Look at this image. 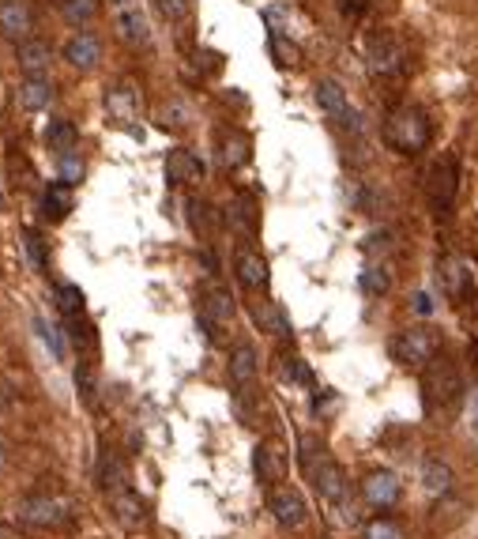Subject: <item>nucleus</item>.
<instances>
[{
  "label": "nucleus",
  "instance_id": "obj_5",
  "mask_svg": "<svg viewBox=\"0 0 478 539\" xmlns=\"http://www.w3.org/2000/svg\"><path fill=\"white\" fill-rule=\"evenodd\" d=\"M433 355H440V332H437L433 325L403 329V332L392 339V358H396L399 366H407V370L426 366Z\"/></svg>",
  "mask_w": 478,
  "mask_h": 539
},
{
  "label": "nucleus",
  "instance_id": "obj_35",
  "mask_svg": "<svg viewBox=\"0 0 478 539\" xmlns=\"http://www.w3.org/2000/svg\"><path fill=\"white\" fill-rule=\"evenodd\" d=\"M256 321H260L271 336H290V321H286V313L275 302H268L264 310H256Z\"/></svg>",
  "mask_w": 478,
  "mask_h": 539
},
{
  "label": "nucleus",
  "instance_id": "obj_3",
  "mask_svg": "<svg viewBox=\"0 0 478 539\" xmlns=\"http://www.w3.org/2000/svg\"><path fill=\"white\" fill-rule=\"evenodd\" d=\"M422 192H426V204L433 211V219L445 223L456 211V196H459V155L456 151H440L433 158L430 170H426V185H422Z\"/></svg>",
  "mask_w": 478,
  "mask_h": 539
},
{
  "label": "nucleus",
  "instance_id": "obj_47",
  "mask_svg": "<svg viewBox=\"0 0 478 539\" xmlns=\"http://www.w3.org/2000/svg\"><path fill=\"white\" fill-rule=\"evenodd\" d=\"M0 208H4V192H0Z\"/></svg>",
  "mask_w": 478,
  "mask_h": 539
},
{
  "label": "nucleus",
  "instance_id": "obj_41",
  "mask_svg": "<svg viewBox=\"0 0 478 539\" xmlns=\"http://www.w3.org/2000/svg\"><path fill=\"white\" fill-rule=\"evenodd\" d=\"M283 377L302 381V385H312V373H309V366L302 363V358H283Z\"/></svg>",
  "mask_w": 478,
  "mask_h": 539
},
{
  "label": "nucleus",
  "instance_id": "obj_38",
  "mask_svg": "<svg viewBox=\"0 0 478 539\" xmlns=\"http://www.w3.org/2000/svg\"><path fill=\"white\" fill-rule=\"evenodd\" d=\"M158 124H162V129H185V124H189V110H185V102H170V106H162V110H158Z\"/></svg>",
  "mask_w": 478,
  "mask_h": 539
},
{
  "label": "nucleus",
  "instance_id": "obj_11",
  "mask_svg": "<svg viewBox=\"0 0 478 539\" xmlns=\"http://www.w3.org/2000/svg\"><path fill=\"white\" fill-rule=\"evenodd\" d=\"M268 509L275 517V525H283V528H302L305 520H309V506H305V498L294 491V487H275L268 494Z\"/></svg>",
  "mask_w": 478,
  "mask_h": 539
},
{
  "label": "nucleus",
  "instance_id": "obj_34",
  "mask_svg": "<svg viewBox=\"0 0 478 539\" xmlns=\"http://www.w3.org/2000/svg\"><path fill=\"white\" fill-rule=\"evenodd\" d=\"M271 53H275V61H279L283 68H294V64L302 61V49L294 46L283 30H271Z\"/></svg>",
  "mask_w": 478,
  "mask_h": 539
},
{
  "label": "nucleus",
  "instance_id": "obj_10",
  "mask_svg": "<svg viewBox=\"0 0 478 539\" xmlns=\"http://www.w3.org/2000/svg\"><path fill=\"white\" fill-rule=\"evenodd\" d=\"M309 479H312V487L320 491L324 501H332V506H339V501H346V494H351V487H346V475L343 468L332 460V457H320L312 468H305Z\"/></svg>",
  "mask_w": 478,
  "mask_h": 539
},
{
  "label": "nucleus",
  "instance_id": "obj_14",
  "mask_svg": "<svg viewBox=\"0 0 478 539\" xmlns=\"http://www.w3.org/2000/svg\"><path fill=\"white\" fill-rule=\"evenodd\" d=\"M114 23H117V34H121V42L128 46H151V23H147V15L140 8V0L136 4H124V8H114Z\"/></svg>",
  "mask_w": 478,
  "mask_h": 539
},
{
  "label": "nucleus",
  "instance_id": "obj_37",
  "mask_svg": "<svg viewBox=\"0 0 478 539\" xmlns=\"http://www.w3.org/2000/svg\"><path fill=\"white\" fill-rule=\"evenodd\" d=\"M362 539H407V535H403V528L396 525V520L377 517V520H370V525L362 528Z\"/></svg>",
  "mask_w": 478,
  "mask_h": 539
},
{
  "label": "nucleus",
  "instance_id": "obj_46",
  "mask_svg": "<svg viewBox=\"0 0 478 539\" xmlns=\"http://www.w3.org/2000/svg\"><path fill=\"white\" fill-rule=\"evenodd\" d=\"M0 539H8V528H4V525H0Z\"/></svg>",
  "mask_w": 478,
  "mask_h": 539
},
{
  "label": "nucleus",
  "instance_id": "obj_24",
  "mask_svg": "<svg viewBox=\"0 0 478 539\" xmlns=\"http://www.w3.org/2000/svg\"><path fill=\"white\" fill-rule=\"evenodd\" d=\"M230 215V227L237 230V235H245V238H256V230H260V208H256L252 196H237V201L226 208Z\"/></svg>",
  "mask_w": 478,
  "mask_h": 539
},
{
  "label": "nucleus",
  "instance_id": "obj_39",
  "mask_svg": "<svg viewBox=\"0 0 478 539\" xmlns=\"http://www.w3.org/2000/svg\"><path fill=\"white\" fill-rule=\"evenodd\" d=\"M23 238H27V253L34 261V268H49V253H46V242L38 230H23Z\"/></svg>",
  "mask_w": 478,
  "mask_h": 539
},
{
  "label": "nucleus",
  "instance_id": "obj_6",
  "mask_svg": "<svg viewBox=\"0 0 478 539\" xmlns=\"http://www.w3.org/2000/svg\"><path fill=\"white\" fill-rule=\"evenodd\" d=\"M437 283L456 305H474L478 302V287H474V272L467 257L459 253H440L437 261Z\"/></svg>",
  "mask_w": 478,
  "mask_h": 539
},
{
  "label": "nucleus",
  "instance_id": "obj_30",
  "mask_svg": "<svg viewBox=\"0 0 478 539\" xmlns=\"http://www.w3.org/2000/svg\"><path fill=\"white\" fill-rule=\"evenodd\" d=\"M46 143H49V148L53 151H72V148H76V143H80V133H76V124H72V121H64V117H57V121H49L46 124Z\"/></svg>",
  "mask_w": 478,
  "mask_h": 539
},
{
  "label": "nucleus",
  "instance_id": "obj_28",
  "mask_svg": "<svg viewBox=\"0 0 478 539\" xmlns=\"http://www.w3.org/2000/svg\"><path fill=\"white\" fill-rule=\"evenodd\" d=\"M98 487L102 491H128V468L121 464V457L117 453H106L102 460H98Z\"/></svg>",
  "mask_w": 478,
  "mask_h": 539
},
{
  "label": "nucleus",
  "instance_id": "obj_19",
  "mask_svg": "<svg viewBox=\"0 0 478 539\" xmlns=\"http://www.w3.org/2000/svg\"><path fill=\"white\" fill-rule=\"evenodd\" d=\"M98 57H102V46H98V38L90 30H80V34H72V38L64 42V61L72 64V68H80V72H90L98 64Z\"/></svg>",
  "mask_w": 478,
  "mask_h": 539
},
{
  "label": "nucleus",
  "instance_id": "obj_18",
  "mask_svg": "<svg viewBox=\"0 0 478 539\" xmlns=\"http://www.w3.org/2000/svg\"><path fill=\"white\" fill-rule=\"evenodd\" d=\"M106 114H109V121H117V124L136 121V114H140V91H136L132 83L106 87Z\"/></svg>",
  "mask_w": 478,
  "mask_h": 539
},
{
  "label": "nucleus",
  "instance_id": "obj_33",
  "mask_svg": "<svg viewBox=\"0 0 478 539\" xmlns=\"http://www.w3.org/2000/svg\"><path fill=\"white\" fill-rule=\"evenodd\" d=\"M57 182H64V185H72V189L83 182V158H80L76 148L57 155Z\"/></svg>",
  "mask_w": 478,
  "mask_h": 539
},
{
  "label": "nucleus",
  "instance_id": "obj_1",
  "mask_svg": "<svg viewBox=\"0 0 478 539\" xmlns=\"http://www.w3.org/2000/svg\"><path fill=\"white\" fill-rule=\"evenodd\" d=\"M384 143L396 151V155H422L433 143V117L426 106H418V102H403L396 106V110L384 117V129H380Z\"/></svg>",
  "mask_w": 478,
  "mask_h": 539
},
{
  "label": "nucleus",
  "instance_id": "obj_16",
  "mask_svg": "<svg viewBox=\"0 0 478 539\" xmlns=\"http://www.w3.org/2000/svg\"><path fill=\"white\" fill-rule=\"evenodd\" d=\"M234 272H237V283H242L245 291H264L268 287V261L256 253L252 245H242L234 253Z\"/></svg>",
  "mask_w": 478,
  "mask_h": 539
},
{
  "label": "nucleus",
  "instance_id": "obj_23",
  "mask_svg": "<svg viewBox=\"0 0 478 539\" xmlns=\"http://www.w3.org/2000/svg\"><path fill=\"white\" fill-rule=\"evenodd\" d=\"M15 98H20V106L27 114H42V110H49V102H53V83L46 76H27L20 83V91H15Z\"/></svg>",
  "mask_w": 478,
  "mask_h": 539
},
{
  "label": "nucleus",
  "instance_id": "obj_15",
  "mask_svg": "<svg viewBox=\"0 0 478 539\" xmlns=\"http://www.w3.org/2000/svg\"><path fill=\"white\" fill-rule=\"evenodd\" d=\"M252 468L256 475H260V483H283L286 479V468H290V460H286V449L279 441H260L256 445V457H252Z\"/></svg>",
  "mask_w": 478,
  "mask_h": 539
},
{
  "label": "nucleus",
  "instance_id": "obj_2",
  "mask_svg": "<svg viewBox=\"0 0 478 539\" xmlns=\"http://www.w3.org/2000/svg\"><path fill=\"white\" fill-rule=\"evenodd\" d=\"M422 370H426L422 373V404H426V411L445 415V411L459 407V400H464V370H459L456 358L440 351Z\"/></svg>",
  "mask_w": 478,
  "mask_h": 539
},
{
  "label": "nucleus",
  "instance_id": "obj_36",
  "mask_svg": "<svg viewBox=\"0 0 478 539\" xmlns=\"http://www.w3.org/2000/svg\"><path fill=\"white\" fill-rule=\"evenodd\" d=\"M155 8H158V15L166 23H174V27H181L192 15V4L189 0H155Z\"/></svg>",
  "mask_w": 478,
  "mask_h": 539
},
{
  "label": "nucleus",
  "instance_id": "obj_29",
  "mask_svg": "<svg viewBox=\"0 0 478 539\" xmlns=\"http://www.w3.org/2000/svg\"><path fill=\"white\" fill-rule=\"evenodd\" d=\"M57 310L64 313L68 325H76V321H83V313H87V298H83V291H80L76 283L57 287Z\"/></svg>",
  "mask_w": 478,
  "mask_h": 539
},
{
  "label": "nucleus",
  "instance_id": "obj_8",
  "mask_svg": "<svg viewBox=\"0 0 478 539\" xmlns=\"http://www.w3.org/2000/svg\"><path fill=\"white\" fill-rule=\"evenodd\" d=\"M317 106L339 124V129H346V133H362V114H358V106L351 102V95H346L336 80H320V83H317Z\"/></svg>",
  "mask_w": 478,
  "mask_h": 539
},
{
  "label": "nucleus",
  "instance_id": "obj_27",
  "mask_svg": "<svg viewBox=\"0 0 478 539\" xmlns=\"http://www.w3.org/2000/svg\"><path fill=\"white\" fill-rule=\"evenodd\" d=\"M452 468L448 464H440V460H426L422 464V491H426L430 498H445L452 491Z\"/></svg>",
  "mask_w": 478,
  "mask_h": 539
},
{
  "label": "nucleus",
  "instance_id": "obj_22",
  "mask_svg": "<svg viewBox=\"0 0 478 539\" xmlns=\"http://www.w3.org/2000/svg\"><path fill=\"white\" fill-rule=\"evenodd\" d=\"M256 373H260V363H256V347L252 344H234L230 351V381L237 389H249L256 381Z\"/></svg>",
  "mask_w": 478,
  "mask_h": 539
},
{
  "label": "nucleus",
  "instance_id": "obj_20",
  "mask_svg": "<svg viewBox=\"0 0 478 539\" xmlns=\"http://www.w3.org/2000/svg\"><path fill=\"white\" fill-rule=\"evenodd\" d=\"M215 151H218V163H223L226 170H237V167L249 163L252 143H249V136H245L242 129H226V133H218Z\"/></svg>",
  "mask_w": 478,
  "mask_h": 539
},
{
  "label": "nucleus",
  "instance_id": "obj_25",
  "mask_svg": "<svg viewBox=\"0 0 478 539\" xmlns=\"http://www.w3.org/2000/svg\"><path fill=\"white\" fill-rule=\"evenodd\" d=\"M15 61H20V68L27 72V76H46L49 72V61H53V49L38 38L30 42H20V49H15Z\"/></svg>",
  "mask_w": 478,
  "mask_h": 539
},
{
  "label": "nucleus",
  "instance_id": "obj_21",
  "mask_svg": "<svg viewBox=\"0 0 478 539\" xmlns=\"http://www.w3.org/2000/svg\"><path fill=\"white\" fill-rule=\"evenodd\" d=\"M114 517H117V525L128 528V532H136L147 525V501L132 491H117L114 494Z\"/></svg>",
  "mask_w": 478,
  "mask_h": 539
},
{
  "label": "nucleus",
  "instance_id": "obj_48",
  "mask_svg": "<svg viewBox=\"0 0 478 539\" xmlns=\"http://www.w3.org/2000/svg\"><path fill=\"white\" fill-rule=\"evenodd\" d=\"M474 404H478V400H474Z\"/></svg>",
  "mask_w": 478,
  "mask_h": 539
},
{
  "label": "nucleus",
  "instance_id": "obj_17",
  "mask_svg": "<svg viewBox=\"0 0 478 539\" xmlns=\"http://www.w3.org/2000/svg\"><path fill=\"white\" fill-rule=\"evenodd\" d=\"M166 182L170 185H196V182H204V163H200V155L189 151V148H174L166 155Z\"/></svg>",
  "mask_w": 478,
  "mask_h": 539
},
{
  "label": "nucleus",
  "instance_id": "obj_7",
  "mask_svg": "<svg viewBox=\"0 0 478 539\" xmlns=\"http://www.w3.org/2000/svg\"><path fill=\"white\" fill-rule=\"evenodd\" d=\"M20 525L27 528H61L72 520V501L68 498H57V494H30L20 501Z\"/></svg>",
  "mask_w": 478,
  "mask_h": 539
},
{
  "label": "nucleus",
  "instance_id": "obj_42",
  "mask_svg": "<svg viewBox=\"0 0 478 539\" xmlns=\"http://www.w3.org/2000/svg\"><path fill=\"white\" fill-rule=\"evenodd\" d=\"M76 385H80V392H83V400L95 404V373H90V366L76 370Z\"/></svg>",
  "mask_w": 478,
  "mask_h": 539
},
{
  "label": "nucleus",
  "instance_id": "obj_40",
  "mask_svg": "<svg viewBox=\"0 0 478 539\" xmlns=\"http://www.w3.org/2000/svg\"><path fill=\"white\" fill-rule=\"evenodd\" d=\"M34 329L42 332V339H46V347L53 351V358H57V363H64V339H61V332L53 329V325H46V321H34Z\"/></svg>",
  "mask_w": 478,
  "mask_h": 539
},
{
  "label": "nucleus",
  "instance_id": "obj_32",
  "mask_svg": "<svg viewBox=\"0 0 478 539\" xmlns=\"http://www.w3.org/2000/svg\"><path fill=\"white\" fill-rule=\"evenodd\" d=\"M362 291L370 295V298H384V295L392 291V272L384 264H370L362 272Z\"/></svg>",
  "mask_w": 478,
  "mask_h": 539
},
{
  "label": "nucleus",
  "instance_id": "obj_45",
  "mask_svg": "<svg viewBox=\"0 0 478 539\" xmlns=\"http://www.w3.org/2000/svg\"><path fill=\"white\" fill-rule=\"evenodd\" d=\"M4 464H8V453H4V445H0V468H4Z\"/></svg>",
  "mask_w": 478,
  "mask_h": 539
},
{
  "label": "nucleus",
  "instance_id": "obj_9",
  "mask_svg": "<svg viewBox=\"0 0 478 539\" xmlns=\"http://www.w3.org/2000/svg\"><path fill=\"white\" fill-rule=\"evenodd\" d=\"M234 313H237V305H234V295L226 291V287H208L204 295H200V325H204L211 336L218 332V329H226L230 321H234Z\"/></svg>",
  "mask_w": 478,
  "mask_h": 539
},
{
  "label": "nucleus",
  "instance_id": "obj_31",
  "mask_svg": "<svg viewBox=\"0 0 478 539\" xmlns=\"http://www.w3.org/2000/svg\"><path fill=\"white\" fill-rule=\"evenodd\" d=\"M53 4H57V12L72 27L90 23V20H95V12H98V0H53Z\"/></svg>",
  "mask_w": 478,
  "mask_h": 539
},
{
  "label": "nucleus",
  "instance_id": "obj_12",
  "mask_svg": "<svg viewBox=\"0 0 478 539\" xmlns=\"http://www.w3.org/2000/svg\"><path fill=\"white\" fill-rule=\"evenodd\" d=\"M399 494H403V483H399V475L388 472V468H377V472H370V475L362 479V498L370 501L373 509H388V506H396Z\"/></svg>",
  "mask_w": 478,
  "mask_h": 539
},
{
  "label": "nucleus",
  "instance_id": "obj_43",
  "mask_svg": "<svg viewBox=\"0 0 478 539\" xmlns=\"http://www.w3.org/2000/svg\"><path fill=\"white\" fill-rule=\"evenodd\" d=\"M414 313H418V317H430V313H433V295H430V291H418V295H414Z\"/></svg>",
  "mask_w": 478,
  "mask_h": 539
},
{
  "label": "nucleus",
  "instance_id": "obj_44",
  "mask_svg": "<svg viewBox=\"0 0 478 539\" xmlns=\"http://www.w3.org/2000/svg\"><path fill=\"white\" fill-rule=\"evenodd\" d=\"M339 4H343L346 15H362L365 8H370V0H339Z\"/></svg>",
  "mask_w": 478,
  "mask_h": 539
},
{
  "label": "nucleus",
  "instance_id": "obj_26",
  "mask_svg": "<svg viewBox=\"0 0 478 539\" xmlns=\"http://www.w3.org/2000/svg\"><path fill=\"white\" fill-rule=\"evenodd\" d=\"M68 211H72V185L53 182L42 192V215H46L49 223H61V219H68Z\"/></svg>",
  "mask_w": 478,
  "mask_h": 539
},
{
  "label": "nucleus",
  "instance_id": "obj_13",
  "mask_svg": "<svg viewBox=\"0 0 478 539\" xmlns=\"http://www.w3.org/2000/svg\"><path fill=\"white\" fill-rule=\"evenodd\" d=\"M34 8L27 0H0V34L12 42H30Z\"/></svg>",
  "mask_w": 478,
  "mask_h": 539
},
{
  "label": "nucleus",
  "instance_id": "obj_4",
  "mask_svg": "<svg viewBox=\"0 0 478 539\" xmlns=\"http://www.w3.org/2000/svg\"><path fill=\"white\" fill-rule=\"evenodd\" d=\"M362 53H365V64H370L373 76L380 80H396L407 72V61H411V53L407 46H403L399 34L392 30H373L370 38L362 42Z\"/></svg>",
  "mask_w": 478,
  "mask_h": 539
}]
</instances>
